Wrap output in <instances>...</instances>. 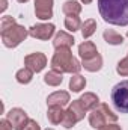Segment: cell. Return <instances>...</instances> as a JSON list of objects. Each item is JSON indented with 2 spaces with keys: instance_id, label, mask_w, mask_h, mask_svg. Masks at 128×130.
Masks as SVG:
<instances>
[{
  "instance_id": "cell-1",
  "label": "cell",
  "mask_w": 128,
  "mask_h": 130,
  "mask_svg": "<svg viewBox=\"0 0 128 130\" xmlns=\"http://www.w3.org/2000/svg\"><path fill=\"white\" fill-rule=\"evenodd\" d=\"M102 20L115 26H128V0H98Z\"/></svg>"
},
{
  "instance_id": "cell-2",
  "label": "cell",
  "mask_w": 128,
  "mask_h": 130,
  "mask_svg": "<svg viewBox=\"0 0 128 130\" xmlns=\"http://www.w3.org/2000/svg\"><path fill=\"white\" fill-rule=\"evenodd\" d=\"M0 35H2V42L5 47L15 48L27 38L29 30L24 26L17 24L14 17L5 15L0 21Z\"/></svg>"
},
{
  "instance_id": "cell-3",
  "label": "cell",
  "mask_w": 128,
  "mask_h": 130,
  "mask_svg": "<svg viewBox=\"0 0 128 130\" xmlns=\"http://www.w3.org/2000/svg\"><path fill=\"white\" fill-rule=\"evenodd\" d=\"M83 67L78 62L77 58L72 56L69 48H56V53L51 58V70L59 71V73H71V74H78V71Z\"/></svg>"
},
{
  "instance_id": "cell-4",
  "label": "cell",
  "mask_w": 128,
  "mask_h": 130,
  "mask_svg": "<svg viewBox=\"0 0 128 130\" xmlns=\"http://www.w3.org/2000/svg\"><path fill=\"white\" fill-rule=\"evenodd\" d=\"M116 121H118V115L105 103H99L89 113V124L94 129H102L110 123H116Z\"/></svg>"
},
{
  "instance_id": "cell-5",
  "label": "cell",
  "mask_w": 128,
  "mask_h": 130,
  "mask_svg": "<svg viewBox=\"0 0 128 130\" xmlns=\"http://www.w3.org/2000/svg\"><path fill=\"white\" fill-rule=\"evenodd\" d=\"M112 101L119 112L128 113V80H122L113 86Z\"/></svg>"
},
{
  "instance_id": "cell-6",
  "label": "cell",
  "mask_w": 128,
  "mask_h": 130,
  "mask_svg": "<svg viewBox=\"0 0 128 130\" xmlns=\"http://www.w3.org/2000/svg\"><path fill=\"white\" fill-rule=\"evenodd\" d=\"M84 115H86V110L81 107L80 101L78 100H74L69 104V107L65 110V117H63V121H62V126H63L65 129H71L78 121H81L84 118Z\"/></svg>"
},
{
  "instance_id": "cell-7",
  "label": "cell",
  "mask_w": 128,
  "mask_h": 130,
  "mask_svg": "<svg viewBox=\"0 0 128 130\" xmlns=\"http://www.w3.org/2000/svg\"><path fill=\"white\" fill-rule=\"evenodd\" d=\"M6 118H8V121L11 123V126H12L14 130H23L24 126L27 124V121H29L27 113H26L21 107H14V109H11V110L6 113Z\"/></svg>"
},
{
  "instance_id": "cell-8",
  "label": "cell",
  "mask_w": 128,
  "mask_h": 130,
  "mask_svg": "<svg viewBox=\"0 0 128 130\" xmlns=\"http://www.w3.org/2000/svg\"><path fill=\"white\" fill-rule=\"evenodd\" d=\"M56 32L54 24L51 23H41V24H35L29 29V35L32 38L41 39V41H48Z\"/></svg>"
},
{
  "instance_id": "cell-9",
  "label": "cell",
  "mask_w": 128,
  "mask_h": 130,
  "mask_svg": "<svg viewBox=\"0 0 128 130\" xmlns=\"http://www.w3.org/2000/svg\"><path fill=\"white\" fill-rule=\"evenodd\" d=\"M24 65L27 68H30L33 73H41L45 65H47V58L44 53L41 52H36V53H30L24 58Z\"/></svg>"
},
{
  "instance_id": "cell-10",
  "label": "cell",
  "mask_w": 128,
  "mask_h": 130,
  "mask_svg": "<svg viewBox=\"0 0 128 130\" xmlns=\"http://www.w3.org/2000/svg\"><path fill=\"white\" fill-rule=\"evenodd\" d=\"M35 15L39 20H50L53 17V0H35Z\"/></svg>"
},
{
  "instance_id": "cell-11",
  "label": "cell",
  "mask_w": 128,
  "mask_h": 130,
  "mask_svg": "<svg viewBox=\"0 0 128 130\" xmlns=\"http://www.w3.org/2000/svg\"><path fill=\"white\" fill-rule=\"evenodd\" d=\"M74 42H75L74 36L66 32H57L54 39H53L54 48H71L74 45Z\"/></svg>"
},
{
  "instance_id": "cell-12",
  "label": "cell",
  "mask_w": 128,
  "mask_h": 130,
  "mask_svg": "<svg viewBox=\"0 0 128 130\" xmlns=\"http://www.w3.org/2000/svg\"><path fill=\"white\" fill-rule=\"evenodd\" d=\"M78 55H80L81 61H89V59L95 58L96 55H99V53H98L96 45L94 42L84 41V42H81V44L78 45Z\"/></svg>"
},
{
  "instance_id": "cell-13",
  "label": "cell",
  "mask_w": 128,
  "mask_h": 130,
  "mask_svg": "<svg viewBox=\"0 0 128 130\" xmlns=\"http://www.w3.org/2000/svg\"><path fill=\"white\" fill-rule=\"evenodd\" d=\"M68 103H69V94L66 91H56V92H53V94H50L47 97L48 107L50 106H60V107H63Z\"/></svg>"
},
{
  "instance_id": "cell-14",
  "label": "cell",
  "mask_w": 128,
  "mask_h": 130,
  "mask_svg": "<svg viewBox=\"0 0 128 130\" xmlns=\"http://www.w3.org/2000/svg\"><path fill=\"white\" fill-rule=\"evenodd\" d=\"M78 101H80L81 107H83L86 112L94 110L96 106L99 104V98H98V95L94 94V92H84L81 97L78 98Z\"/></svg>"
},
{
  "instance_id": "cell-15",
  "label": "cell",
  "mask_w": 128,
  "mask_h": 130,
  "mask_svg": "<svg viewBox=\"0 0 128 130\" xmlns=\"http://www.w3.org/2000/svg\"><path fill=\"white\" fill-rule=\"evenodd\" d=\"M65 117V110L60 106H50L47 110V118L51 124H62Z\"/></svg>"
},
{
  "instance_id": "cell-16",
  "label": "cell",
  "mask_w": 128,
  "mask_h": 130,
  "mask_svg": "<svg viewBox=\"0 0 128 130\" xmlns=\"http://www.w3.org/2000/svg\"><path fill=\"white\" fill-rule=\"evenodd\" d=\"M81 67L86 71H91V73L99 71L102 68V58H101V55H96L95 58H92L89 61H81Z\"/></svg>"
},
{
  "instance_id": "cell-17",
  "label": "cell",
  "mask_w": 128,
  "mask_h": 130,
  "mask_svg": "<svg viewBox=\"0 0 128 130\" xmlns=\"http://www.w3.org/2000/svg\"><path fill=\"white\" fill-rule=\"evenodd\" d=\"M102 36H104V41L110 45H121L124 42V36L121 33H118L116 30H112V29L105 30L102 33Z\"/></svg>"
},
{
  "instance_id": "cell-18",
  "label": "cell",
  "mask_w": 128,
  "mask_h": 130,
  "mask_svg": "<svg viewBox=\"0 0 128 130\" xmlns=\"http://www.w3.org/2000/svg\"><path fill=\"white\" fill-rule=\"evenodd\" d=\"M62 80H63V76H62V73H59V71H54V70L48 71V73L44 76V82H45L48 86H59V85L62 83Z\"/></svg>"
},
{
  "instance_id": "cell-19",
  "label": "cell",
  "mask_w": 128,
  "mask_h": 130,
  "mask_svg": "<svg viewBox=\"0 0 128 130\" xmlns=\"http://www.w3.org/2000/svg\"><path fill=\"white\" fill-rule=\"evenodd\" d=\"M65 15H78L81 12V5L75 0H66L62 6Z\"/></svg>"
},
{
  "instance_id": "cell-20",
  "label": "cell",
  "mask_w": 128,
  "mask_h": 130,
  "mask_svg": "<svg viewBox=\"0 0 128 130\" xmlns=\"http://www.w3.org/2000/svg\"><path fill=\"white\" fill-rule=\"evenodd\" d=\"M86 86V79L81 74H74L69 80V89L72 92H80L81 89H84Z\"/></svg>"
},
{
  "instance_id": "cell-21",
  "label": "cell",
  "mask_w": 128,
  "mask_h": 130,
  "mask_svg": "<svg viewBox=\"0 0 128 130\" xmlns=\"http://www.w3.org/2000/svg\"><path fill=\"white\" fill-rule=\"evenodd\" d=\"M15 77H17V82H18V83H21V85H27V83H30V82H32L33 71L30 70V68L24 67V68H21V70H18V71H17Z\"/></svg>"
},
{
  "instance_id": "cell-22",
  "label": "cell",
  "mask_w": 128,
  "mask_h": 130,
  "mask_svg": "<svg viewBox=\"0 0 128 130\" xmlns=\"http://www.w3.org/2000/svg\"><path fill=\"white\" fill-rule=\"evenodd\" d=\"M81 20L78 15H66L65 18V27L69 30V32H75L78 29H81Z\"/></svg>"
},
{
  "instance_id": "cell-23",
  "label": "cell",
  "mask_w": 128,
  "mask_h": 130,
  "mask_svg": "<svg viewBox=\"0 0 128 130\" xmlns=\"http://www.w3.org/2000/svg\"><path fill=\"white\" fill-rule=\"evenodd\" d=\"M96 30V21L94 18H89V20H86L83 24H81V35H83V38H89V36H92Z\"/></svg>"
},
{
  "instance_id": "cell-24",
  "label": "cell",
  "mask_w": 128,
  "mask_h": 130,
  "mask_svg": "<svg viewBox=\"0 0 128 130\" xmlns=\"http://www.w3.org/2000/svg\"><path fill=\"white\" fill-rule=\"evenodd\" d=\"M116 71H118V74H121V76H124V77H128V55L122 59V61L118 62Z\"/></svg>"
},
{
  "instance_id": "cell-25",
  "label": "cell",
  "mask_w": 128,
  "mask_h": 130,
  "mask_svg": "<svg viewBox=\"0 0 128 130\" xmlns=\"http://www.w3.org/2000/svg\"><path fill=\"white\" fill-rule=\"evenodd\" d=\"M23 130H41V126H39L35 120H30V118H29L27 124L24 126V129H23Z\"/></svg>"
},
{
  "instance_id": "cell-26",
  "label": "cell",
  "mask_w": 128,
  "mask_h": 130,
  "mask_svg": "<svg viewBox=\"0 0 128 130\" xmlns=\"http://www.w3.org/2000/svg\"><path fill=\"white\" fill-rule=\"evenodd\" d=\"M0 130H14L12 126H11V123L8 121V118H5V120L0 121Z\"/></svg>"
},
{
  "instance_id": "cell-27",
  "label": "cell",
  "mask_w": 128,
  "mask_h": 130,
  "mask_svg": "<svg viewBox=\"0 0 128 130\" xmlns=\"http://www.w3.org/2000/svg\"><path fill=\"white\" fill-rule=\"evenodd\" d=\"M99 130H122L121 129V126H118V124H109V126H105V127H102V129H99Z\"/></svg>"
},
{
  "instance_id": "cell-28",
  "label": "cell",
  "mask_w": 128,
  "mask_h": 130,
  "mask_svg": "<svg viewBox=\"0 0 128 130\" xmlns=\"http://www.w3.org/2000/svg\"><path fill=\"white\" fill-rule=\"evenodd\" d=\"M6 8H8V0H2V12H5L6 11Z\"/></svg>"
},
{
  "instance_id": "cell-29",
  "label": "cell",
  "mask_w": 128,
  "mask_h": 130,
  "mask_svg": "<svg viewBox=\"0 0 128 130\" xmlns=\"http://www.w3.org/2000/svg\"><path fill=\"white\" fill-rule=\"evenodd\" d=\"M80 2H81V3H84V5H89L92 0H80Z\"/></svg>"
},
{
  "instance_id": "cell-30",
  "label": "cell",
  "mask_w": 128,
  "mask_h": 130,
  "mask_svg": "<svg viewBox=\"0 0 128 130\" xmlns=\"http://www.w3.org/2000/svg\"><path fill=\"white\" fill-rule=\"evenodd\" d=\"M20 3H26V2H29V0H18Z\"/></svg>"
},
{
  "instance_id": "cell-31",
  "label": "cell",
  "mask_w": 128,
  "mask_h": 130,
  "mask_svg": "<svg viewBox=\"0 0 128 130\" xmlns=\"http://www.w3.org/2000/svg\"><path fill=\"white\" fill-rule=\"evenodd\" d=\"M45 130H53V129H45Z\"/></svg>"
},
{
  "instance_id": "cell-32",
  "label": "cell",
  "mask_w": 128,
  "mask_h": 130,
  "mask_svg": "<svg viewBox=\"0 0 128 130\" xmlns=\"http://www.w3.org/2000/svg\"><path fill=\"white\" fill-rule=\"evenodd\" d=\"M127 36H128V32H127Z\"/></svg>"
}]
</instances>
